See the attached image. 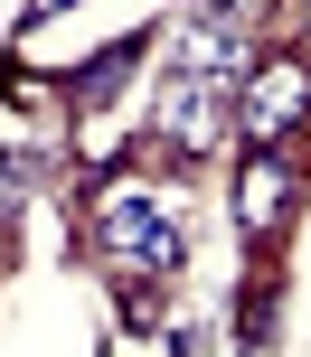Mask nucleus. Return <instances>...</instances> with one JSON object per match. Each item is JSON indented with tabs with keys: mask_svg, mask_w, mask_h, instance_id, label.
<instances>
[{
	"mask_svg": "<svg viewBox=\"0 0 311 357\" xmlns=\"http://www.w3.org/2000/svg\"><path fill=\"white\" fill-rule=\"evenodd\" d=\"M94 254H104L123 282H170V273L189 264V235L170 207H151L142 178H113V197L94 207Z\"/></svg>",
	"mask_w": 311,
	"mask_h": 357,
	"instance_id": "obj_1",
	"label": "nucleus"
},
{
	"mask_svg": "<svg viewBox=\"0 0 311 357\" xmlns=\"http://www.w3.org/2000/svg\"><path fill=\"white\" fill-rule=\"evenodd\" d=\"M302 113H311V66L302 56H264V66L236 85V123H245L255 151H283V132H293Z\"/></svg>",
	"mask_w": 311,
	"mask_h": 357,
	"instance_id": "obj_2",
	"label": "nucleus"
},
{
	"mask_svg": "<svg viewBox=\"0 0 311 357\" xmlns=\"http://www.w3.org/2000/svg\"><path fill=\"white\" fill-rule=\"evenodd\" d=\"M226 113H236V94H226V85H198V75H180V66L151 75V132H161L170 151H189V160L226 132Z\"/></svg>",
	"mask_w": 311,
	"mask_h": 357,
	"instance_id": "obj_3",
	"label": "nucleus"
},
{
	"mask_svg": "<svg viewBox=\"0 0 311 357\" xmlns=\"http://www.w3.org/2000/svg\"><path fill=\"white\" fill-rule=\"evenodd\" d=\"M161 47H170V66H180V75H198V85H226V94H236L245 75L264 66V56L245 47V29H226V19H198V10H180V19H170V38H161Z\"/></svg>",
	"mask_w": 311,
	"mask_h": 357,
	"instance_id": "obj_4",
	"label": "nucleus"
},
{
	"mask_svg": "<svg viewBox=\"0 0 311 357\" xmlns=\"http://www.w3.org/2000/svg\"><path fill=\"white\" fill-rule=\"evenodd\" d=\"M302 207V169L283 160V151H255V160L236 169V226L245 235H283Z\"/></svg>",
	"mask_w": 311,
	"mask_h": 357,
	"instance_id": "obj_5",
	"label": "nucleus"
},
{
	"mask_svg": "<svg viewBox=\"0 0 311 357\" xmlns=\"http://www.w3.org/2000/svg\"><path fill=\"white\" fill-rule=\"evenodd\" d=\"M123 75H132V47H113V56H85V66H75V85H66V104H75V113H94L113 85H123Z\"/></svg>",
	"mask_w": 311,
	"mask_h": 357,
	"instance_id": "obj_6",
	"label": "nucleus"
},
{
	"mask_svg": "<svg viewBox=\"0 0 311 357\" xmlns=\"http://www.w3.org/2000/svg\"><path fill=\"white\" fill-rule=\"evenodd\" d=\"M198 19H226V29H255V19H274L283 0H189Z\"/></svg>",
	"mask_w": 311,
	"mask_h": 357,
	"instance_id": "obj_7",
	"label": "nucleus"
},
{
	"mask_svg": "<svg viewBox=\"0 0 311 357\" xmlns=\"http://www.w3.org/2000/svg\"><path fill=\"white\" fill-rule=\"evenodd\" d=\"M19 197H29V160H10V151H0V226L19 216Z\"/></svg>",
	"mask_w": 311,
	"mask_h": 357,
	"instance_id": "obj_8",
	"label": "nucleus"
},
{
	"mask_svg": "<svg viewBox=\"0 0 311 357\" xmlns=\"http://www.w3.org/2000/svg\"><path fill=\"white\" fill-rule=\"evenodd\" d=\"M66 10H85V0H29V29L38 19H66Z\"/></svg>",
	"mask_w": 311,
	"mask_h": 357,
	"instance_id": "obj_9",
	"label": "nucleus"
},
{
	"mask_svg": "<svg viewBox=\"0 0 311 357\" xmlns=\"http://www.w3.org/2000/svg\"><path fill=\"white\" fill-rule=\"evenodd\" d=\"M302 19H311V0H302Z\"/></svg>",
	"mask_w": 311,
	"mask_h": 357,
	"instance_id": "obj_10",
	"label": "nucleus"
}]
</instances>
